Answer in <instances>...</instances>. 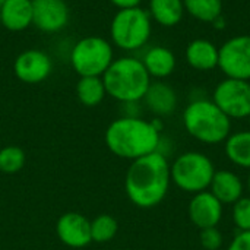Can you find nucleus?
<instances>
[{
	"label": "nucleus",
	"instance_id": "nucleus-1",
	"mask_svg": "<svg viewBox=\"0 0 250 250\" xmlns=\"http://www.w3.org/2000/svg\"><path fill=\"white\" fill-rule=\"evenodd\" d=\"M170 183L168 160L157 151L132 161L125 177V190L133 205L148 209L164 201Z\"/></svg>",
	"mask_w": 250,
	"mask_h": 250
},
{
	"label": "nucleus",
	"instance_id": "nucleus-2",
	"mask_svg": "<svg viewBox=\"0 0 250 250\" xmlns=\"http://www.w3.org/2000/svg\"><path fill=\"white\" fill-rule=\"evenodd\" d=\"M160 130L157 120L148 122L139 116H123L108 125L105 145L116 157L135 161L158 151L161 144Z\"/></svg>",
	"mask_w": 250,
	"mask_h": 250
},
{
	"label": "nucleus",
	"instance_id": "nucleus-3",
	"mask_svg": "<svg viewBox=\"0 0 250 250\" xmlns=\"http://www.w3.org/2000/svg\"><path fill=\"white\" fill-rule=\"evenodd\" d=\"M101 78L107 95L122 104L142 101L152 82L141 59L132 56L114 59Z\"/></svg>",
	"mask_w": 250,
	"mask_h": 250
},
{
	"label": "nucleus",
	"instance_id": "nucleus-4",
	"mask_svg": "<svg viewBox=\"0 0 250 250\" xmlns=\"http://www.w3.org/2000/svg\"><path fill=\"white\" fill-rule=\"evenodd\" d=\"M186 132L205 145L224 144L231 133V119L227 117L212 100L195 98L183 111Z\"/></svg>",
	"mask_w": 250,
	"mask_h": 250
},
{
	"label": "nucleus",
	"instance_id": "nucleus-5",
	"mask_svg": "<svg viewBox=\"0 0 250 250\" xmlns=\"http://www.w3.org/2000/svg\"><path fill=\"white\" fill-rule=\"evenodd\" d=\"M151 34L152 19L141 6L117 10L110 22L111 44L125 51H136L146 45Z\"/></svg>",
	"mask_w": 250,
	"mask_h": 250
},
{
	"label": "nucleus",
	"instance_id": "nucleus-6",
	"mask_svg": "<svg viewBox=\"0 0 250 250\" xmlns=\"http://www.w3.org/2000/svg\"><path fill=\"white\" fill-rule=\"evenodd\" d=\"M215 171L212 160L199 151L183 152L170 166L171 182L180 190L192 195L208 190Z\"/></svg>",
	"mask_w": 250,
	"mask_h": 250
},
{
	"label": "nucleus",
	"instance_id": "nucleus-7",
	"mask_svg": "<svg viewBox=\"0 0 250 250\" xmlns=\"http://www.w3.org/2000/svg\"><path fill=\"white\" fill-rule=\"evenodd\" d=\"M114 60L113 44L98 35L78 40L70 50V66L82 76H103Z\"/></svg>",
	"mask_w": 250,
	"mask_h": 250
},
{
	"label": "nucleus",
	"instance_id": "nucleus-8",
	"mask_svg": "<svg viewBox=\"0 0 250 250\" xmlns=\"http://www.w3.org/2000/svg\"><path fill=\"white\" fill-rule=\"evenodd\" d=\"M212 101L231 120L248 119L250 114V81L223 79L212 92Z\"/></svg>",
	"mask_w": 250,
	"mask_h": 250
},
{
	"label": "nucleus",
	"instance_id": "nucleus-9",
	"mask_svg": "<svg viewBox=\"0 0 250 250\" xmlns=\"http://www.w3.org/2000/svg\"><path fill=\"white\" fill-rule=\"evenodd\" d=\"M218 69L226 78L250 81V35H236L218 47Z\"/></svg>",
	"mask_w": 250,
	"mask_h": 250
},
{
	"label": "nucleus",
	"instance_id": "nucleus-10",
	"mask_svg": "<svg viewBox=\"0 0 250 250\" xmlns=\"http://www.w3.org/2000/svg\"><path fill=\"white\" fill-rule=\"evenodd\" d=\"M51 57L38 48H29L19 53L13 62V73L23 83H41L51 75Z\"/></svg>",
	"mask_w": 250,
	"mask_h": 250
},
{
	"label": "nucleus",
	"instance_id": "nucleus-11",
	"mask_svg": "<svg viewBox=\"0 0 250 250\" xmlns=\"http://www.w3.org/2000/svg\"><path fill=\"white\" fill-rule=\"evenodd\" d=\"M32 25L45 34L64 29L70 19V10L64 0H32Z\"/></svg>",
	"mask_w": 250,
	"mask_h": 250
},
{
	"label": "nucleus",
	"instance_id": "nucleus-12",
	"mask_svg": "<svg viewBox=\"0 0 250 250\" xmlns=\"http://www.w3.org/2000/svg\"><path fill=\"white\" fill-rule=\"evenodd\" d=\"M224 214V205L209 192L195 193L188 207L189 220L199 230L217 227Z\"/></svg>",
	"mask_w": 250,
	"mask_h": 250
},
{
	"label": "nucleus",
	"instance_id": "nucleus-13",
	"mask_svg": "<svg viewBox=\"0 0 250 250\" xmlns=\"http://www.w3.org/2000/svg\"><path fill=\"white\" fill-rule=\"evenodd\" d=\"M56 233L63 245L73 249H82L92 242L91 221L79 212L63 214L57 220Z\"/></svg>",
	"mask_w": 250,
	"mask_h": 250
},
{
	"label": "nucleus",
	"instance_id": "nucleus-14",
	"mask_svg": "<svg viewBox=\"0 0 250 250\" xmlns=\"http://www.w3.org/2000/svg\"><path fill=\"white\" fill-rule=\"evenodd\" d=\"M142 101L145 103L146 108L158 117H166L173 114L179 103L174 88L163 81L151 82Z\"/></svg>",
	"mask_w": 250,
	"mask_h": 250
},
{
	"label": "nucleus",
	"instance_id": "nucleus-15",
	"mask_svg": "<svg viewBox=\"0 0 250 250\" xmlns=\"http://www.w3.org/2000/svg\"><path fill=\"white\" fill-rule=\"evenodd\" d=\"M32 0H6L0 6V23L7 31H25L32 25Z\"/></svg>",
	"mask_w": 250,
	"mask_h": 250
},
{
	"label": "nucleus",
	"instance_id": "nucleus-16",
	"mask_svg": "<svg viewBox=\"0 0 250 250\" xmlns=\"http://www.w3.org/2000/svg\"><path fill=\"white\" fill-rule=\"evenodd\" d=\"M209 192L223 205H233L240 198H243L245 185L234 171L217 170L209 185Z\"/></svg>",
	"mask_w": 250,
	"mask_h": 250
},
{
	"label": "nucleus",
	"instance_id": "nucleus-17",
	"mask_svg": "<svg viewBox=\"0 0 250 250\" xmlns=\"http://www.w3.org/2000/svg\"><path fill=\"white\" fill-rule=\"evenodd\" d=\"M188 64L199 72H211L218 67V47L205 38H196L186 47Z\"/></svg>",
	"mask_w": 250,
	"mask_h": 250
},
{
	"label": "nucleus",
	"instance_id": "nucleus-18",
	"mask_svg": "<svg viewBox=\"0 0 250 250\" xmlns=\"http://www.w3.org/2000/svg\"><path fill=\"white\" fill-rule=\"evenodd\" d=\"M141 62L145 66L149 76L155 79H164L170 76L174 72L176 64H177L174 53L168 47H164V45L149 47L144 53Z\"/></svg>",
	"mask_w": 250,
	"mask_h": 250
},
{
	"label": "nucleus",
	"instance_id": "nucleus-19",
	"mask_svg": "<svg viewBox=\"0 0 250 250\" xmlns=\"http://www.w3.org/2000/svg\"><path fill=\"white\" fill-rule=\"evenodd\" d=\"M148 13L158 25L171 28L182 22L186 12L183 0H149Z\"/></svg>",
	"mask_w": 250,
	"mask_h": 250
},
{
	"label": "nucleus",
	"instance_id": "nucleus-20",
	"mask_svg": "<svg viewBox=\"0 0 250 250\" xmlns=\"http://www.w3.org/2000/svg\"><path fill=\"white\" fill-rule=\"evenodd\" d=\"M224 152L234 166L250 170V130L230 133L224 142Z\"/></svg>",
	"mask_w": 250,
	"mask_h": 250
},
{
	"label": "nucleus",
	"instance_id": "nucleus-21",
	"mask_svg": "<svg viewBox=\"0 0 250 250\" xmlns=\"http://www.w3.org/2000/svg\"><path fill=\"white\" fill-rule=\"evenodd\" d=\"M105 86L101 76H82L76 83V97L85 107H97L105 98Z\"/></svg>",
	"mask_w": 250,
	"mask_h": 250
},
{
	"label": "nucleus",
	"instance_id": "nucleus-22",
	"mask_svg": "<svg viewBox=\"0 0 250 250\" xmlns=\"http://www.w3.org/2000/svg\"><path fill=\"white\" fill-rule=\"evenodd\" d=\"M185 12L199 22L212 23L223 15V0H183Z\"/></svg>",
	"mask_w": 250,
	"mask_h": 250
},
{
	"label": "nucleus",
	"instance_id": "nucleus-23",
	"mask_svg": "<svg viewBox=\"0 0 250 250\" xmlns=\"http://www.w3.org/2000/svg\"><path fill=\"white\" fill-rule=\"evenodd\" d=\"M119 231V223L108 214H101L91 221V239L95 243L111 242Z\"/></svg>",
	"mask_w": 250,
	"mask_h": 250
},
{
	"label": "nucleus",
	"instance_id": "nucleus-24",
	"mask_svg": "<svg viewBox=\"0 0 250 250\" xmlns=\"http://www.w3.org/2000/svg\"><path fill=\"white\" fill-rule=\"evenodd\" d=\"M26 157L21 146L7 145L0 149V171L6 174H15L25 166Z\"/></svg>",
	"mask_w": 250,
	"mask_h": 250
},
{
	"label": "nucleus",
	"instance_id": "nucleus-25",
	"mask_svg": "<svg viewBox=\"0 0 250 250\" xmlns=\"http://www.w3.org/2000/svg\"><path fill=\"white\" fill-rule=\"evenodd\" d=\"M231 217L239 231H250V196H243L233 204Z\"/></svg>",
	"mask_w": 250,
	"mask_h": 250
},
{
	"label": "nucleus",
	"instance_id": "nucleus-26",
	"mask_svg": "<svg viewBox=\"0 0 250 250\" xmlns=\"http://www.w3.org/2000/svg\"><path fill=\"white\" fill-rule=\"evenodd\" d=\"M199 242L201 246L205 250H220L223 246L224 237L218 227H211V229H204L201 230L199 234Z\"/></svg>",
	"mask_w": 250,
	"mask_h": 250
},
{
	"label": "nucleus",
	"instance_id": "nucleus-27",
	"mask_svg": "<svg viewBox=\"0 0 250 250\" xmlns=\"http://www.w3.org/2000/svg\"><path fill=\"white\" fill-rule=\"evenodd\" d=\"M227 250H250V231H239Z\"/></svg>",
	"mask_w": 250,
	"mask_h": 250
},
{
	"label": "nucleus",
	"instance_id": "nucleus-28",
	"mask_svg": "<svg viewBox=\"0 0 250 250\" xmlns=\"http://www.w3.org/2000/svg\"><path fill=\"white\" fill-rule=\"evenodd\" d=\"M113 6H116L119 10L122 9H132V7H139L142 0H108Z\"/></svg>",
	"mask_w": 250,
	"mask_h": 250
},
{
	"label": "nucleus",
	"instance_id": "nucleus-29",
	"mask_svg": "<svg viewBox=\"0 0 250 250\" xmlns=\"http://www.w3.org/2000/svg\"><path fill=\"white\" fill-rule=\"evenodd\" d=\"M211 25H212V26H214L217 31H223V29L226 28V25H227V23H226V19H224V16L221 15V16H218V18H217V19H215V21H214Z\"/></svg>",
	"mask_w": 250,
	"mask_h": 250
},
{
	"label": "nucleus",
	"instance_id": "nucleus-30",
	"mask_svg": "<svg viewBox=\"0 0 250 250\" xmlns=\"http://www.w3.org/2000/svg\"><path fill=\"white\" fill-rule=\"evenodd\" d=\"M248 192H249V196H250V174H249V177H248Z\"/></svg>",
	"mask_w": 250,
	"mask_h": 250
},
{
	"label": "nucleus",
	"instance_id": "nucleus-31",
	"mask_svg": "<svg viewBox=\"0 0 250 250\" xmlns=\"http://www.w3.org/2000/svg\"><path fill=\"white\" fill-rule=\"evenodd\" d=\"M4 1H6V0H0V6H1V4H3Z\"/></svg>",
	"mask_w": 250,
	"mask_h": 250
},
{
	"label": "nucleus",
	"instance_id": "nucleus-32",
	"mask_svg": "<svg viewBox=\"0 0 250 250\" xmlns=\"http://www.w3.org/2000/svg\"><path fill=\"white\" fill-rule=\"evenodd\" d=\"M248 120H249V125H250V114H249V117H248Z\"/></svg>",
	"mask_w": 250,
	"mask_h": 250
},
{
	"label": "nucleus",
	"instance_id": "nucleus-33",
	"mask_svg": "<svg viewBox=\"0 0 250 250\" xmlns=\"http://www.w3.org/2000/svg\"><path fill=\"white\" fill-rule=\"evenodd\" d=\"M0 25H1V23H0Z\"/></svg>",
	"mask_w": 250,
	"mask_h": 250
}]
</instances>
